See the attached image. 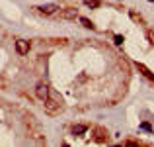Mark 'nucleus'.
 <instances>
[{
    "mask_svg": "<svg viewBox=\"0 0 154 147\" xmlns=\"http://www.w3.org/2000/svg\"><path fill=\"white\" fill-rule=\"evenodd\" d=\"M61 110H62V102H59V100L51 98V96L45 100V112H47V114L55 116V114H59Z\"/></svg>",
    "mask_w": 154,
    "mask_h": 147,
    "instance_id": "1",
    "label": "nucleus"
},
{
    "mask_svg": "<svg viewBox=\"0 0 154 147\" xmlns=\"http://www.w3.org/2000/svg\"><path fill=\"white\" fill-rule=\"evenodd\" d=\"M35 10H37L39 14H43V16H53V14H57L59 6L57 4H43V6H37Z\"/></svg>",
    "mask_w": 154,
    "mask_h": 147,
    "instance_id": "2",
    "label": "nucleus"
},
{
    "mask_svg": "<svg viewBox=\"0 0 154 147\" xmlns=\"http://www.w3.org/2000/svg\"><path fill=\"white\" fill-rule=\"evenodd\" d=\"M92 133H94V139H96V141H100V143H105V141L109 139L108 132H105L103 128H94Z\"/></svg>",
    "mask_w": 154,
    "mask_h": 147,
    "instance_id": "3",
    "label": "nucleus"
},
{
    "mask_svg": "<svg viewBox=\"0 0 154 147\" xmlns=\"http://www.w3.org/2000/svg\"><path fill=\"white\" fill-rule=\"evenodd\" d=\"M35 94H37V98L47 100L49 98V86H47L45 82H39V85L35 86Z\"/></svg>",
    "mask_w": 154,
    "mask_h": 147,
    "instance_id": "4",
    "label": "nucleus"
},
{
    "mask_svg": "<svg viewBox=\"0 0 154 147\" xmlns=\"http://www.w3.org/2000/svg\"><path fill=\"white\" fill-rule=\"evenodd\" d=\"M16 49H18L20 55H25V53L29 51V43L25 41V39H18V41H16Z\"/></svg>",
    "mask_w": 154,
    "mask_h": 147,
    "instance_id": "5",
    "label": "nucleus"
},
{
    "mask_svg": "<svg viewBox=\"0 0 154 147\" xmlns=\"http://www.w3.org/2000/svg\"><path fill=\"white\" fill-rule=\"evenodd\" d=\"M137 69H139V71L142 73V75L146 76V79H150V81H154V75H152V73H150V69H146V67L142 65V63H137Z\"/></svg>",
    "mask_w": 154,
    "mask_h": 147,
    "instance_id": "6",
    "label": "nucleus"
},
{
    "mask_svg": "<svg viewBox=\"0 0 154 147\" xmlns=\"http://www.w3.org/2000/svg\"><path fill=\"white\" fill-rule=\"evenodd\" d=\"M86 126H80V123H76V126H72V133L74 135H82V133H86Z\"/></svg>",
    "mask_w": 154,
    "mask_h": 147,
    "instance_id": "7",
    "label": "nucleus"
},
{
    "mask_svg": "<svg viewBox=\"0 0 154 147\" xmlns=\"http://www.w3.org/2000/svg\"><path fill=\"white\" fill-rule=\"evenodd\" d=\"M80 24L84 26V28H88V29H94V28H96V26H94V24L90 22L88 18H80Z\"/></svg>",
    "mask_w": 154,
    "mask_h": 147,
    "instance_id": "8",
    "label": "nucleus"
},
{
    "mask_svg": "<svg viewBox=\"0 0 154 147\" xmlns=\"http://www.w3.org/2000/svg\"><path fill=\"white\" fill-rule=\"evenodd\" d=\"M62 18H76V10H66V12H62Z\"/></svg>",
    "mask_w": 154,
    "mask_h": 147,
    "instance_id": "9",
    "label": "nucleus"
},
{
    "mask_svg": "<svg viewBox=\"0 0 154 147\" xmlns=\"http://www.w3.org/2000/svg\"><path fill=\"white\" fill-rule=\"evenodd\" d=\"M86 4H88L90 8H98V6H100V2H98V0H88Z\"/></svg>",
    "mask_w": 154,
    "mask_h": 147,
    "instance_id": "10",
    "label": "nucleus"
},
{
    "mask_svg": "<svg viewBox=\"0 0 154 147\" xmlns=\"http://www.w3.org/2000/svg\"><path fill=\"white\" fill-rule=\"evenodd\" d=\"M140 128H142V129H145V132H152V128H150V123H140Z\"/></svg>",
    "mask_w": 154,
    "mask_h": 147,
    "instance_id": "11",
    "label": "nucleus"
},
{
    "mask_svg": "<svg viewBox=\"0 0 154 147\" xmlns=\"http://www.w3.org/2000/svg\"><path fill=\"white\" fill-rule=\"evenodd\" d=\"M115 43H117V45H121V43H123V37H121V35H115Z\"/></svg>",
    "mask_w": 154,
    "mask_h": 147,
    "instance_id": "12",
    "label": "nucleus"
},
{
    "mask_svg": "<svg viewBox=\"0 0 154 147\" xmlns=\"http://www.w3.org/2000/svg\"><path fill=\"white\" fill-rule=\"evenodd\" d=\"M131 18L135 20V22H140V16H139V14H135V12H133V14H131Z\"/></svg>",
    "mask_w": 154,
    "mask_h": 147,
    "instance_id": "13",
    "label": "nucleus"
},
{
    "mask_svg": "<svg viewBox=\"0 0 154 147\" xmlns=\"http://www.w3.org/2000/svg\"><path fill=\"white\" fill-rule=\"evenodd\" d=\"M148 39L154 43V32H152V29H148Z\"/></svg>",
    "mask_w": 154,
    "mask_h": 147,
    "instance_id": "14",
    "label": "nucleus"
},
{
    "mask_svg": "<svg viewBox=\"0 0 154 147\" xmlns=\"http://www.w3.org/2000/svg\"><path fill=\"white\" fill-rule=\"evenodd\" d=\"M148 2H154V0H148Z\"/></svg>",
    "mask_w": 154,
    "mask_h": 147,
    "instance_id": "15",
    "label": "nucleus"
}]
</instances>
